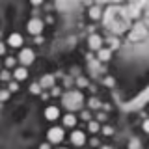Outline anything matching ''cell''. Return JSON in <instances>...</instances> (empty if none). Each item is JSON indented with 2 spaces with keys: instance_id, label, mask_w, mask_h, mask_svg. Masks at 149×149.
<instances>
[{
  "instance_id": "obj_1",
  "label": "cell",
  "mask_w": 149,
  "mask_h": 149,
  "mask_svg": "<svg viewBox=\"0 0 149 149\" xmlns=\"http://www.w3.org/2000/svg\"><path fill=\"white\" fill-rule=\"evenodd\" d=\"M62 104H63V108L69 110V112L82 110V106H84V95H82V91H78V90L65 91L63 97H62Z\"/></svg>"
},
{
  "instance_id": "obj_2",
  "label": "cell",
  "mask_w": 149,
  "mask_h": 149,
  "mask_svg": "<svg viewBox=\"0 0 149 149\" xmlns=\"http://www.w3.org/2000/svg\"><path fill=\"white\" fill-rule=\"evenodd\" d=\"M47 138H49V143H60V142H63L65 132L62 127H50L49 132H47Z\"/></svg>"
},
{
  "instance_id": "obj_3",
  "label": "cell",
  "mask_w": 149,
  "mask_h": 149,
  "mask_svg": "<svg viewBox=\"0 0 149 149\" xmlns=\"http://www.w3.org/2000/svg\"><path fill=\"white\" fill-rule=\"evenodd\" d=\"M17 60L22 63V67H28V65L34 63L36 54H34V50H32V49H22L21 52H19V58H17Z\"/></svg>"
},
{
  "instance_id": "obj_4",
  "label": "cell",
  "mask_w": 149,
  "mask_h": 149,
  "mask_svg": "<svg viewBox=\"0 0 149 149\" xmlns=\"http://www.w3.org/2000/svg\"><path fill=\"white\" fill-rule=\"evenodd\" d=\"M26 30H28V34H32V36H39L41 32H43V21H41V19H30V21L26 22Z\"/></svg>"
},
{
  "instance_id": "obj_5",
  "label": "cell",
  "mask_w": 149,
  "mask_h": 149,
  "mask_svg": "<svg viewBox=\"0 0 149 149\" xmlns=\"http://www.w3.org/2000/svg\"><path fill=\"white\" fill-rule=\"evenodd\" d=\"M71 143L73 146H78V147H82L84 143H86V134L82 132V130H73V134H71Z\"/></svg>"
},
{
  "instance_id": "obj_6",
  "label": "cell",
  "mask_w": 149,
  "mask_h": 149,
  "mask_svg": "<svg viewBox=\"0 0 149 149\" xmlns=\"http://www.w3.org/2000/svg\"><path fill=\"white\" fill-rule=\"evenodd\" d=\"M88 47H90L91 50H99V49H102V37L97 36V34H91L90 37H88Z\"/></svg>"
},
{
  "instance_id": "obj_7",
  "label": "cell",
  "mask_w": 149,
  "mask_h": 149,
  "mask_svg": "<svg viewBox=\"0 0 149 149\" xmlns=\"http://www.w3.org/2000/svg\"><path fill=\"white\" fill-rule=\"evenodd\" d=\"M11 77H13V80H17V82L26 80V78H28L26 67H15V69H13V73H11Z\"/></svg>"
},
{
  "instance_id": "obj_8",
  "label": "cell",
  "mask_w": 149,
  "mask_h": 149,
  "mask_svg": "<svg viewBox=\"0 0 149 149\" xmlns=\"http://www.w3.org/2000/svg\"><path fill=\"white\" fill-rule=\"evenodd\" d=\"M58 118H60V108H58V106H47V108H45V119L56 121Z\"/></svg>"
},
{
  "instance_id": "obj_9",
  "label": "cell",
  "mask_w": 149,
  "mask_h": 149,
  "mask_svg": "<svg viewBox=\"0 0 149 149\" xmlns=\"http://www.w3.org/2000/svg\"><path fill=\"white\" fill-rule=\"evenodd\" d=\"M8 45L13 47V49H19V47L22 45V36L21 34H11L8 37Z\"/></svg>"
},
{
  "instance_id": "obj_10",
  "label": "cell",
  "mask_w": 149,
  "mask_h": 149,
  "mask_svg": "<svg viewBox=\"0 0 149 149\" xmlns=\"http://www.w3.org/2000/svg\"><path fill=\"white\" fill-rule=\"evenodd\" d=\"M39 86L47 90V88H54V74H45L43 78L39 80Z\"/></svg>"
},
{
  "instance_id": "obj_11",
  "label": "cell",
  "mask_w": 149,
  "mask_h": 149,
  "mask_svg": "<svg viewBox=\"0 0 149 149\" xmlns=\"http://www.w3.org/2000/svg\"><path fill=\"white\" fill-rule=\"evenodd\" d=\"M62 121H63V127H74L78 119H77V116H74L73 112H69V114H65V116H63V119H62Z\"/></svg>"
},
{
  "instance_id": "obj_12",
  "label": "cell",
  "mask_w": 149,
  "mask_h": 149,
  "mask_svg": "<svg viewBox=\"0 0 149 149\" xmlns=\"http://www.w3.org/2000/svg\"><path fill=\"white\" fill-rule=\"evenodd\" d=\"M97 58H99V62H108L112 58V50L110 49H99L97 50Z\"/></svg>"
},
{
  "instance_id": "obj_13",
  "label": "cell",
  "mask_w": 149,
  "mask_h": 149,
  "mask_svg": "<svg viewBox=\"0 0 149 149\" xmlns=\"http://www.w3.org/2000/svg\"><path fill=\"white\" fill-rule=\"evenodd\" d=\"M88 130H90L91 134L99 132V130H101V127H99V121H95V119H90V121H88Z\"/></svg>"
},
{
  "instance_id": "obj_14",
  "label": "cell",
  "mask_w": 149,
  "mask_h": 149,
  "mask_svg": "<svg viewBox=\"0 0 149 149\" xmlns=\"http://www.w3.org/2000/svg\"><path fill=\"white\" fill-rule=\"evenodd\" d=\"M99 17H101V8H99V6H93V8H90V19L97 21Z\"/></svg>"
},
{
  "instance_id": "obj_15",
  "label": "cell",
  "mask_w": 149,
  "mask_h": 149,
  "mask_svg": "<svg viewBox=\"0 0 149 149\" xmlns=\"http://www.w3.org/2000/svg\"><path fill=\"white\" fill-rule=\"evenodd\" d=\"M41 90H43V88L39 86V82H34L30 86V93H34V95H41Z\"/></svg>"
},
{
  "instance_id": "obj_16",
  "label": "cell",
  "mask_w": 149,
  "mask_h": 149,
  "mask_svg": "<svg viewBox=\"0 0 149 149\" xmlns=\"http://www.w3.org/2000/svg\"><path fill=\"white\" fill-rule=\"evenodd\" d=\"M88 106H90L91 110H97V108L101 106V102H99V99H95V97H91V99H90V102H88Z\"/></svg>"
},
{
  "instance_id": "obj_17",
  "label": "cell",
  "mask_w": 149,
  "mask_h": 149,
  "mask_svg": "<svg viewBox=\"0 0 149 149\" xmlns=\"http://www.w3.org/2000/svg\"><path fill=\"white\" fill-rule=\"evenodd\" d=\"M15 62L17 60L13 58V56H8L6 58V69H15Z\"/></svg>"
},
{
  "instance_id": "obj_18",
  "label": "cell",
  "mask_w": 149,
  "mask_h": 149,
  "mask_svg": "<svg viewBox=\"0 0 149 149\" xmlns=\"http://www.w3.org/2000/svg\"><path fill=\"white\" fill-rule=\"evenodd\" d=\"M17 90H19V82H17V80H9V84H8V91L13 93V91H17Z\"/></svg>"
},
{
  "instance_id": "obj_19",
  "label": "cell",
  "mask_w": 149,
  "mask_h": 149,
  "mask_svg": "<svg viewBox=\"0 0 149 149\" xmlns=\"http://www.w3.org/2000/svg\"><path fill=\"white\" fill-rule=\"evenodd\" d=\"M0 80H4V82H9V80H11V73H9L8 69H4V71L0 73Z\"/></svg>"
},
{
  "instance_id": "obj_20",
  "label": "cell",
  "mask_w": 149,
  "mask_h": 149,
  "mask_svg": "<svg viewBox=\"0 0 149 149\" xmlns=\"http://www.w3.org/2000/svg\"><path fill=\"white\" fill-rule=\"evenodd\" d=\"M101 130H102V134H104V136H112V134H114V129H112L110 125H104Z\"/></svg>"
},
{
  "instance_id": "obj_21",
  "label": "cell",
  "mask_w": 149,
  "mask_h": 149,
  "mask_svg": "<svg viewBox=\"0 0 149 149\" xmlns=\"http://www.w3.org/2000/svg\"><path fill=\"white\" fill-rule=\"evenodd\" d=\"M80 118H82L84 121H90V119H91V114H90V112H88V110H82V114H80Z\"/></svg>"
},
{
  "instance_id": "obj_22",
  "label": "cell",
  "mask_w": 149,
  "mask_h": 149,
  "mask_svg": "<svg viewBox=\"0 0 149 149\" xmlns=\"http://www.w3.org/2000/svg\"><path fill=\"white\" fill-rule=\"evenodd\" d=\"M8 97H9V91L8 90H2V91H0V101H6Z\"/></svg>"
},
{
  "instance_id": "obj_23",
  "label": "cell",
  "mask_w": 149,
  "mask_h": 149,
  "mask_svg": "<svg viewBox=\"0 0 149 149\" xmlns=\"http://www.w3.org/2000/svg\"><path fill=\"white\" fill-rule=\"evenodd\" d=\"M50 90H52V91H50V95H52V97H60V93H62V91H60V88H50Z\"/></svg>"
},
{
  "instance_id": "obj_24",
  "label": "cell",
  "mask_w": 149,
  "mask_h": 149,
  "mask_svg": "<svg viewBox=\"0 0 149 149\" xmlns=\"http://www.w3.org/2000/svg\"><path fill=\"white\" fill-rule=\"evenodd\" d=\"M106 118H108V116H106L104 112H99V114H97V121H106Z\"/></svg>"
},
{
  "instance_id": "obj_25",
  "label": "cell",
  "mask_w": 149,
  "mask_h": 149,
  "mask_svg": "<svg viewBox=\"0 0 149 149\" xmlns=\"http://www.w3.org/2000/svg\"><path fill=\"white\" fill-rule=\"evenodd\" d=\"M142 129H143V132H147V134H149V119H146V121H143Z\"/></svg>"
},
{
  "instance_id": "obj_26",
  "label": "cell",
  "mask_w": 149,
  "mask_h": 149,
  "mask_svg": "<svg viewBox=\"0 0 149 149\" xmlns=\"http://www.w3.org/2000/svg\"><path fill=\"white\" fill-rule=\"evenodd\" d=\"M4 54H6V43L0 41V56H4Z\"/></svg>"
},
{
  "instance_id": "obj_27",
  "label": "cell",
  "mask_w": 149,
  "mask_h": 149,
  "mask_svg": "<svg viewBox=\"0 0 149 149\" xmlns=\"http://www.w3.org/2000/svg\"><path fill=\"white\" fill-rule=\"evenodd\" d=\"M90 143H91V146H99V140H97V138H91Z\"/></svg>"
},
{
  "instance_id": "obj_28",
  "label": "cell",
  "mask_w": 149,
  "mask_h": 149,
  "mask_svg": "<svg viewBox=\"0 0 149 149\" xmlns=\"http://www.w3.org/2000/svg\"><path fill=\"white\" fill-rule=\"evenodd\" d=\"M30 2H32V6H39V4L43 2V0H30Z\"/></svg>"
},
{
  "instance_id": "obj_29",
  "label": "cell",
  "mask_w": 149,
  "mask_h": 149,
  "mask_svg": "<svg viewBox=\"0 0 149 149\" xmlns=\"http://www.w3.org/2000/svg\"><path fill=\"white\" fill-rule=\"evenodd\" d=\"M39 149H50V143H41Z\"/></svg>"
},
{
  "instance_id": "obj_30",
  "label": "cell",
  "mask_w": 149,
  "mask_h": 149,
  "mask_svg": "<svg viewBox=\"0 0 149 149\" xmlns=\"http://www.w3.org/2000/svg\"><path fill=\"white\" fill-rule=\"evenodd\" d=\"M101 149H112V147H110V146H102Z\"/></svg>"
},
{
  "instance_id": "obj_31",
  "label": "cell",
  "mask_w": 149,
  "mask_h": 149,
  "mask_svg": "<svg viewBox=\"0 0 149 149\" xmlns=\"http://www.w3.org/2000/svg\"><path fill=\"white\" fill-rule=\"evenodd\" d=\"M62 149H65V147H62Z\"/></svg>"
}]
</instances>
